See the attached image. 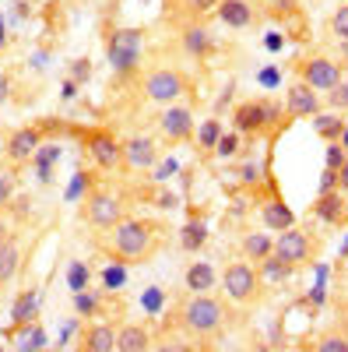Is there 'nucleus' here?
I'll return each mask as SVG.
<instances>
[{"label": "nucleus", "instance_id": "1", "mask_svg": "<svg viewBox=\"0 0 348 352\" xmlns=\"http://www.w3.org/2000/svg\"><path fill=\"white\" fill-rule=\"evenodd\" d=\"M162 243V226H155L152 219H137V215H124L109 229V250L116 254L120 264H144L159 254Z\"/></svg>", "mask_w": 348, "mask_h": 352}, {"label": "nucleus", "instance_id": "2", "mask_svg": "<svg viewBox=\"0 0 348 352\" xmlns=\"http://www.w3.org/2000/svg\"><path fill=\"white\" fill-rule=\"evenodd\" d=\"M176 328H183L190 338H211L225 328V303L211 292H187L176 303Z\"/></svg>", "mask_w": 348, "mask_h": 352}, {"label": "nucleus", "instance_id": "3", "mask_svg": "<svg viewBox=\"0 0 348 352\" xmlns=\"http://www.w3.org/2000/svg\"><path fill=\"white\" fill-rule=\"evenodd\" d=\"M222 289H225V296L232 303L250 307V303L260 300V292H264V278H260L257 264L232 261V264H225V272H222Z\"/></svg>", "mask_w": 348, "mask_h": 352}, {"label": "nucleus", "instance_id": "4", "mask_svg": "<svg viewBox=\"0 0 348 352\" xmlns=\"http://www.w3.org/2000/svg\"><path fill=\"white\" fill-rule=\"evenodd\" d=\"M316 254H321V240L310 236L306 229L292 226V229H281V232H278L271 257H278L281 264H288V268L296 272V268H306V264H313Z\"/></svg>", "mask_w": 348, "mask_h": 352}, {"label": "nucleus", "instance_id": "5", "mask_svg": "<svg viewBox=\"0 0 348 352\" xmlns=\"http://www.w3.org/2000/svg\"><path fill=\"white\" fill-rule=\"evenodd\" d=\"M141 92H144V99H148V102L172 106L180 96L190 92V81L176 67H155V71H148V74L141 78Z\"/></svg>", "mask_w": 348, "mask_h": 352}, {"label": "nucleus", "instance_id": "6", "mask_svg": "<svg viewBox=\"0 0 348 352\" xmlns=\"http://www.w3.org/2000/svg\"><path fill=\"white\" fill-rule=\"evenodd\" d=\"M275 124H278V106L268 99H243L232 109V127H236V134L264 138Z\"/></svg>", "mask_w": 348, "mask_h": 352}, {"label": "nucleus", "instance_id": "7", "mask_svg": "<svg viewBox=\"0 0 348 352\" xmlns=\"http://www.w3.org/2000/svg\"><path fill=\"white\" fill-rule=\"evenodd\" d=\"M84 148H89V155L95 159L99 169L113 173V169H124V141H116L113 131L106 127H89V131H78Z\"/></svg>", "mask_w": 348, "mask_h": 352}, {"label": "nucleus", "instance_id": "8", "mask_svg": "<svg viewBox=\"0 0 348 352\" xmlns=\"http://www.w3.org/2000/svg\"><path fill=\"white\" fill-rule=\"evenodd\" d=\"M81 215H84V222H89L92 229H102V232H109L116 222L124 219V204H120V197H116L113 190H89V197H84V208H81Z\"/></svg>", "mask_w": 348, "mask_h": 352}, {"label": "nucleus", "instance_id": "9", "mask_svg": "<svg viewBox=\"0 0 348 352\" xmlns=\"http://www.w3.org/2000/svg\"><path fill=\"white\" fill-rule=\"evenodd\" d=\"M299 81H306L313 92H334L345 81V67L331 56H306L299 64Z\"/></svg>", "mask_w": 348, "mask_h": 352}, {"label": "nucleus", "instance_id": "10", "mask_svg": "<svg viewBox=\"0 0 348 352\" xmlns=\"http://www.w3.org/2000/svg\"><path fill=\"white\" fill-rule=\"evenodd\" d=\"M141 32L137 28H124L109 39V60H113V71L116 74H130L141 60Z\"/></svg>", "mask_w": 348, "mask_h": 352}, {"label": "nucleus", "instance_id": "11", "mask_svg": "<svg viewBox=\"0 0 348 352\" xmlns=\"http://www.w3.org/2000/svg\"><path fill=\"white\" fill-rule=\"evenodd\" d=\"M159 134L169 144H187L194 138V113L187 106H176V102L165 106L159 116Z\"/></svg>", "mask_w": 348, "mask_h": 352}, {"label": "nucleus", "instance_id": "12", "mask_svg": "<svg viewBox=\"0 0 348 352\" xmlns=\"http://www.w3.org/2000/svg\"><path fill=\"white\" fill-rule=\"evenodd\" d=\"M321 109H324L321 96H316L306 81H292V85L285 88V116L303 120V116H316Z\"/></svg>", "mask_w": 348, "mask_h": 352}, {"label": "nucleus", "instance_id": "13", "mask_svg": "<svg viewBox=\"0 0 348 352\" xmlns=\"http://www.w3.org/2000/svg\"><path fill=\"white\" fill-rule=\"evenodd\" d=\"M39 144H43V127H39V124L18 127V131L8 138V144H4V155H8V162L21 166V162H28V159L39 152Z\"/></svg>", "mask_w": 348, "mask_h": 352}, {"label": "nucleus", "instance_id": "14", "mask_svg": "<svg viewBox=\"0 0 348 352\" xmlns=\"http://www.w3.org/2000/svg\"><path fill=\"white\" fill-rule=\"evenodd\" d=\"M159 162V141L148 134H134L124 141V169H152Z\"/></svg>", "mask_w": 348, "mask_h": 352}, {"label": "nucleus", "instance_id": "15", "mask_svg": "<svg viewBox=\"0 0 348 352\" xmlns=\"http://www.w3.org/2000/svg\"><path fill=\"white\" fill-rule=\"evenodd\" d=\"M218 4H222V0H162L165 18H172V21H183V25H190V21H200V18L215 14V11H218Z\"/></svg>", "mask_w": 348, "mask_h": 352}, {"label": "nucleus", "instance_id": "16", "mask_svg": "<svg viewBox=\"0 0 348 352\" xmlns=\"http://www.w3.org/2000/svg\"><path fill=\"white\" fill-rule=\"evenodd\" d=\"M313 215L321 219L324 226H331V229L348 226V201H345V194L341 190L321 194V197H316V204H313Z\"/></svg>", "mask_w": 348, "mask_h": 352}, {"label": "nucleus", "instance_id": "17", "mask_svg": "<svg viewBox=\"0 0 348 352\" xmlns=\"http://www.w3.org/2000/svg\"><path fill=\"white\" fill-rule=\"evenodd\" d=\"M74 352H116V328L95 320V324H89V328L81 331Z\"/></svg>", "mask_w": 348, "mask_h": 352}, {"label": "nucleus", "instance_id": "18", "mask_svg": "<svg viewBox=\"0 0 348 352\" xmlns=\"http://www.w3.org/2000/svg\"><path fill=\"white\" fill-rule=\"evenodd\" d=\"M215 18L225 25V28H250L257 21V8L250 0H222Z\"/></svg>", "mask_w": 348, "mask_h": 352}, {"label": "nucleus", "instance_id": "19", "mask_svg": "<svg viewBox=\"0 0 348 352\" xmlns=\"http://www.w3.org/2000/svg\"><path fill=\"white\" fill-rule=\"evenodd\" d=\"M116 352H152V331L144 324L116 328Z\"/></svg>", "mask_w": 348, "mask_h": 352}, {"label": "nucleus", "instance_id": "20", "mask_svg": "<svg viewBox=\"0 0 348 352\" xmlns=\"http://www.w3.org/2000/svg\"><path fill=\"white\" fill-rule=\"evenodd\" d=\"M14 342H18V352H39L46 345V331L39 320H25V324H11L8 331Z\"/></svg>", "mask_w": 348, "mask_h": 352}, {"label": "nucleus", "instance_id": "21", "mask_svg": "<svg viewBox=\"0 0 348 352\" xmlns=\"http://www.w3.org/2000/svg\"><path fill=\"white\" fill-rule=\"evenodd\" d=\"M183 46H187V53L190 56H208L211 50H215V39H211V32L205 25H197V21H190V25H183Z\"/></svg>", "mask_w": 348, "mask_h": 352}, {"label": "nucleus", "instance_id": "22", "mask_svg": "<svg viewBox=\"0 0 348 352\" xmlns=\"http://www.w3.org/2000/svg\"><path fill=\"white\" fill-rule=\"evenodd\" d=\"M260 219H264V226L271 232H281V229H292L296 226V215H292V208H288L285 201H268L264 208H260Z\"/></svg>", "mask_w": 348, "mask_h": 352}, {"label": "nucleus", "instance_id": "23", "mask_svg": "<svg viewBox=\"0 0 348 352\" xmlns=\"http://www.w3.org/2000/svg\"><path fill=\"white\" fill-rule=\"evenodd\" d=\"M18 268H21V250H18V243L11 236H4L0 240V285L14 282Z\"/></svg>", "mask_w": 348, "mask_h": 352}, {"label": "nucleus", "instance_id": "24", "mask_svg": "<svg viewBox=\"0 0 348 352\" xmlns=\"http://www.w3.org/2000/svg\"><path fill=\"white\" fill-rule=\"evenodd\" d=\"M271 254H275V240L271 236H264V232H250V236H243V261L264 264Z\"/></svg>", "mask_w": 348, "mask_h": 352}, {"label": "nucleus", "instance_id": "25", "mask_svg": "<svg viewBox=\"0 0 348 352\" xmlns=\"http://www.w3.org/2000/svg\"><path fill=\"white\" fill-rule=\"evenodd\" d=\"M183 282H187V289H190V292H208V289L215 285V272H211V264L194 261L190 268L183 272Z\"/></svg>", "mask_w": 348, "mask_h": 352}, {"label": "nucleus", "instance_id": "26", "mask_svg": "<svg viewBox=\"0 0 348 352\" xmlns=\"http://www.w3.org/2000/svg\"><path fill=\"white\" fill-rule=\"evenodd\" d=\"M345 124H348V120H341V113H338V116H334V113H316V116H313V131L321 134L327 144L341 141V131H345Z\"/></svg>", "mask_w": 348, "mask_h": 352}, {"label": "nucleus", "instance_id": "27", "mask_svg": "<svg viewBox=\"0 0 348 352\" xmlns=\"http://www.w3.org/2000/svg\"><path fill=\"white\" fill-rule=\"evenodd\" d=\"M180 243H183V250L197 254L200 247L208 243V229H205V222H187V226H183V236H180Z\"/></svg>", "mask_w": 348, "mask_h": 352}, {"label": "nucleus", "instance_id": "28", "mask_svg": "<svg viewBox=\"0 0 348 352\" xmlns=\"http://www.w3.org/2000/svg\"><path fill=\"white\" fill-rule=\"evenodd\" d=\"M222 134H225L222 120H205V127L197 131V144H200V148H208V152H215V144H218Z\"/></svg>", "mask_w": 348, "mask_h": 352}, {"label": "nucleus", "instance_id": "29", "mask_svg": "<svg viewBox=\"0 0 348 352\" xmlns=\"http://www.w3.org/2000/svg\"><path fill=\"white\" fill-rule=\"evenodd\" d=\"M327 32H331L338 43H348V4H341V8L327 18Z\"/></svg>", "mask_w": 348, "mask_h": 352}, {"label": "nucleus", "instance_id": "30", "mask_svg": "<svg viewBox=\"0 0 348 352\" xmlns=\"http://www.w3.org/2000/svg\"><path fill=\"white\" fill-rule=\"evenodd\" d=\"M25 320H36V296L32 292H21L14 303V324H25Z\"/></svg>", "mask_w": 348, "mask_h": 352}, {"label": "nucleus", "instance_id": "31", "mask_svg": "<svg viewBox=\"0 0 348 352\" xmlns=\"http://www.w3.org/2000/svg\"><path fill=\"white\" fill-rule=\"evenodd\" d=\"M236 152H240V134H236V131L222 134L218 144H215V155H218V159H236Z\"/></svg>", "mask_w": 348, "mask_h": 352}, {"label": "nucleus", "instance_id": "32", "mask_svg": "<svg viewBox=\"0 0 348 352\" xmlns=\"http://www.w3.org/2000/svg\"><path fill=\"white\" fill-rule=\"evenodd\" d=\"M313 352H348V338L338 335V331H331V335H324L321 342H316Z\"/></svg>", "mask_w": 348, "mask_h": 352}, {"label": "nucleus", "instance_id": "33", "mask_svg": "<svg viewBox=\"0 0 348 352\" xmlns=\"http://www.w3.org/2000/svg\"><path fill=\"white\" fill-rule=\"evenodd\" d=\"M11 197H14V173L0 169V204H8Z\"/></svg>", "mask_w": 348, "mask_h": 352}, {"label": "nucleus", "instance_id": "34", "mask_svg": "<svg viewBox=\"0 0 348 352\" xmlns=\"http://www.w3.org/2000/svg\"><path fill=\"white\" fill-rule=\"evenodd\" d=\"M345 159H348V152L334 141V144H327V166H324V169H334V173H338V169L345 166Z\"/></svg>", "mask_w": 348, "mask_h": 352}, {"label": "nucleus", "instance_id": "35", "mask_svg": "<svg viewBox=\"0 0 348 352\" xmlns=\"http://www.w3.org/2000/svg\"><path fill=\"white\" fill-rule=\"evenodd\" d=\"M327 102H331L338 113H341V109H348V81H341V85L334 88V92L327 96Z\"/></svg>", "mask_w": 348, "mask_h": 352}, {"label": "nucleus", "instance_id": "36", "mask_svg": "<svg viewBox=\"0 0 348 352\" xmlns=\"http://www.w3.org/2000/svg\"><path fill=\"white\" fill-rule=\"evenodd\" d=\"M92 78V64L89 60H74V81H89Z\"/></svg>", "mask_w": 348, "mask_h": 352}, {"label": "nucleus", "instance_id": "37", "mask_svg": "<svg viewBox=\"0 0 348 352\" xmlns=\"http://www.w3.org/2000/svg\"><path fill=\"white\" fill-rule=\"evenodd\" d=\"M8 96H11V74H8V71H0V106L8 102Z\"/></svg>", "mask_w": 348, "mask_h": 352}, {"label": "nucleus", "instance_id": "38", "mask_svg": "<svg viewBox=\"0 0 348 352\" xmlns=\"http://www.w3.org/2000/svg\"><path fill=\"white\" fill-rule=\"evenodd\" d=\"M152 352H187V345H180V342H165V345H152Z\"/></svg>", "mask_w": 348, "mask_h": 352}, {"label": "nucleus", "instance_id": "39", "mask_svg": "<svg viewBox=\"0 0 348 352\" xmlns=\"http://www.w3.org/2000/svg\"><path fill=\"white\" fill-rule=\"evenodd\" d=\"M257 176H260L257 166H243V184H257Z\"/></svg>", "mask_w": 348, "mask_h": 352}, {"label": "nucleus", "instance_id": "40", "mask_svg": "<svg viewBox=\"0 0 348 352\" xmlns=\"http://www.w3.org/2000/svg\"><path fill=\"white\" fill-rule=\"evenodd\" d=\"M338 190H348V159H345V166L338 169Z\"/></svg>", "mask_w": 348, "mask_h": 352}, {"label": "nucleus", "instance_id": "41", "mask_svg": "<svg viewBox=\"0 0 348 352\" xmlns=\"http://www.w3.org/2000/svg\"><path fill=\"white\" fill-rule=\"evenodd\" d=\"M338 144H341V148L348 152V124H345V131H341V141H338Z\"/></svg>", "mask_w": 348, "mask_h": 352}, {"label": "nucleus", "instance_id": "42", "mask_svg": "<svg viewBox=\"0 0 348 352\" xmlns=\"http://www.w3.org/2000/svg\"><path fill=\"white\" fill-rule=\"evenodd\" d=\"M0 39H4V25H0Z\"/></svg>", "mask_w": 348, "mask_h": 352}, {"label": "nucleus", "instance_id": "43", "mask_svg": "<svg viewBox=\"0 0 348 352\" xmlns=\"http://www.w3.org/2000/svg\"><path fill=\"white\" fill-rule=\"evenodd\" d=\"M260 4H275V0H260Z\"/></svg>", "mask_w": 348, "mask_h": 352}, {"label": "nucleus", "instance_id": "44", "mask_svg": "<svg viewBox=\"0 0 348 352\" xmlns=\"http://www.w3.org/2000/svg\"><path fill=\"white\" fill-rule=\"evenodd\" d=\"M0 352H4V349H0Z\"/></svg>", "mask_w": 348, "mask_h": 352}, {"label": "nucleus", "instance_id": "45", "mask_svg": "<svg viewBox=\"0 0 348 352\" xmlns=\"http://www.w3.org/2000/svg\"><path fill=\"white\" fill-rule=\"evenodd\" d=\"M345 292H348V289H345Z\"/></svg>", "mask_w": 348, "mask_h": 352}]
</instances>
